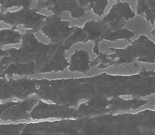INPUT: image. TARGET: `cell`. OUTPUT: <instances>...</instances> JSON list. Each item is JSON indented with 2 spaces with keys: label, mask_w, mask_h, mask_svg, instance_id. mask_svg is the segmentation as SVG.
<instances>
[{
  "label": "cell",
  "mask_w": 155,
  "mask_h": 135,
  "mask_svg": "<svg viewBox=\"0 0 155 135\" xmlns=\"http://www.w3.org/2000/svg\"><path fill=\"white\" fill-rule=\"evenodd\" d=\"M146 4L151 8H155V0H146Z\"/></svg>",
  "instance_id": "6da1fadb"
}]
</instances>
